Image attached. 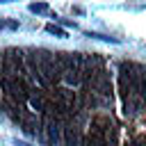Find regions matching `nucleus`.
Returning <instances> with one entry per match:
<instances>
[{
	"label": "nucleus",
	"instance_id": "nucleus-14",
	"mask_svg": "<svg viewBox=\"0 0 146 146\" xmlns=\"http://www.w3.org/2000/svg\"><path fill=\"white\" fill-rule=\"evenodd\" d=\"M107 146H112V144H107Z\"/></svg>",
	"mask_w": 146,
	"mask_h": 146
},
{
	"label": "nucleus",
	"instance_id": "nucleus-8",
	"mask_svg": "<svg viewBox=\"0 0 146 146\" xmlns=\"http://www.w3.org/2000/svg\"><path fill=\"white\" fill-rule=\"evenodd\" d=\"M30 11H34V14H48V5L46 2H32Z\"/></svg>",
	"mask_w": 146,
	"mask_h": 146
},
{
	"label": "nucleus",
	"instance_id": "nucleus-9",
	"mask_svg": "<svg viewBox=\"0 0 146 146\" xmlns=\"http://www.w3.org/2000/svg\"><path fill=\"white\" fill-rule=\"evenodd\" d=\"M87 36H91V39H103V41H112V43H119V39H116V36H105V34H98V32H87Z\"/></svg>",
	"mask_w": 146,
	"mask_h": 146
},
{
	"label": "nucleus",
	"instance_id": "nucleus-4",
	"mask_svg": "<svg viewBox=\"0 0 146 146\" xmlns=\"http://www.w3.org/2000/svg\"><path fill=\"white\" fill-rule=\"evenodd\" d=\"M62 141H64V146H82L84 144L78 125H66L64 128V135H62Z\"/></svg>",
	"mask_w": 146,
	"mask_h": 146
},
{
	"label": "nucleus",
	"instance_id": "nucleus-5",
	"mask_svg": "<svg viewBox=\"0 0 146 146\" xmlns=\"http://www.w3.org/2000/svg\"><path fill=\"white\" fill-rule=\"evenodd\" d=\"M62 80L66 84H80L82 82V75H80V68H68L62 73Z\"/></svg>",
	"mask_w": 146,
	"mask_h": 146
},
{
	"label": "nucleus",
	"instance_id": "nucleus-10",
	"mask_svg": "<svg viewBox=\"0 0 146 146\" xmlns=\"http://www.w3.org/2000/svg\"><path fill=\"white\" fill-rule=\"evenodd\" d=\"M139 96L146 100V75H144V80H141V84H139Z\"/></svg>",
	"mask_w": 146,
	"mask_h": 146
},
{
	"label": "nucleus",
	"instance_id": "nucleus-6",
	"mask_svg": "<svg viewBox=\"0 0 146 146\" xmlns=\"http://www.w3.org/2000/svg\"><path fill=\"white\" fill-rule=\"evenodd\" d=\"M27 100H30V105H32L36 112H43V107H46V100H43V96H41L39 91H32V89H30V94H27Z\"/></svg>",
	"mask_w": 146,
	"mask_h": 146
},
{
	"label": "nucleus",
	"instance_id": "nucleus-3",
	"mask_svg": "<svg viewBox=\"0 0 146 146\" xmlns=\"http://www.w3.org/2000/svg\"><path fill=\"white\" fill-rule=\"evenodd\" d=\"M46 135V139L50 144H59L62 141V130H59V121L57 119H46L43 128H41V137Z\"/></svg>",
	"mask_w": 146,
	"mask_h": 146
},
{
	"label": "nucleus",
	"instance_id": "nucleus-11",
	"mask_svg": "<svg viewBox=\"0 0 146 146\" xmlns=\"http://www.w3.org/2000/svg\"><path fill=\"white\" fill-rule=\"evenodd\" d=\"M5 27H9V30H16V27H18V23H16V21H5Z\"/></svg>",
	"mask_w": 146,
	"mask_h": 146
},
{
	"label": "nucleus",
	"instance_id": "nucleus-1",
	"mask_svg": "<svg viewBox=\"0 0 146 146\" xmlns=\"http://www.w3.org/2000/svg\"><path fill=\"white\" fill-rule=\"evenodd\" d=\"M0 84H2V89H5V94H7L9 100H14V103H18V105H21L23 100H27L30 87L25 84V78H7V75H2Z\"/></svg>",
	"mask_w": 146,
	"mask_h": 146
},
{
	"label": "nucleus",
	"instance_id": "nucleus-7",
	"mask_svg": "<svg viewBox=\"0 0 146 146\" xmlns=\"http://www.w3.org/2000/svg\"><path fill=\"white\" fill-rule=\"evenodd\" d=\"M46 32H50V34H55V36H59V39H64V36H66V30H64V27H59L57 23H48V25H46Z\"/></svg>",
	"mask_w": 146,
	"mask_h": 146
},
{
	"label": "nucleus",
	"instance_id": "nucleus-12",
	"mask_svg": "<svg viewBox=\"0 0 146 146\" xmlns=\"http://www.w3.org/2000/svg\"><path fill=\"white\" fill-rule=\"evenodd\" d=\"M2 27H5V21H0V30H2Z\"/></svg>",
	"mask_w": 146,
	"mask_h": 146
},
{
	"label": "nucleus",
	"instance_id": "nucleus-13",
	"mask_svg": "<svg viewBox=\"0 0 146 146\" xmlns=\"http://www.w3.org/2000/svg\"><path fill=\"white\" fill-rule=\"evenodd\" d=\"M132 146H139V144H132Z\"/></svg>",
	"mask_w": 146,
	"mask_h": 146
},
{
	"label": "nucleus",
	"instance_id": "nucleus-2",
	"mask_svg": "<svg viewBox=\"0 0 146 146\" xmlns=\"http://www.w3.org/2000/svg\"><path fill=\"white\" fill-rule=\"evenodd\" d=\"M55 62L62 73L68 68H80V52H55Z\"/></svg>",
	"mask_w": 146,
	"mask_h": 146
}]
</instances>
